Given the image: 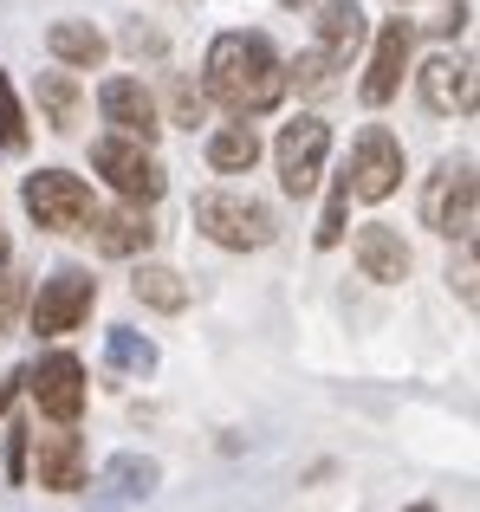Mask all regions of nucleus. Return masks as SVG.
<instances>
[{
  "instance_id": "obj_22",
  "label": "nucleus",
  "mask_w": 480,
  "mask_h": 512,
  "mask_svg": "<svg viewBox=\"0 0 480 512\" xmlns=\"http://www.w3.org/2000/svg\"><path fill=\"white\" fill-rule=\"evenodd\" d=\"M104 357H111L117 376H150L156 370V344L137 338V331H111V338H104Z\"/></svg>"
},
{
  "instance_id": "obj_9",
  "label": "nucleus",
  "mask_w": 480,
  "mask_h": 512,
  "mask_svg": "<svg viewBox=\"0 0 480 512\" xmlns=\"http://www.w3.org/2000/svg\"><path fill=\"white\" fill-rule=\"evenodd\" d=\"M98 111L117 137H137V143H156L163 117H156V98L143 91V78H104L98 85Z\"/></svg>"
},
{
  "instance_id": "obj_26",
  "label": "nucleus",
  "mask_w": 480,
  "mask_h": 512,
  "mask_svg": "<svg viewBox=\"0 0 480 512\" xmlns=\"http://www.w3.org/2000/svg\"><path fill=\"white\" fill-rule=\"evenodd\" d=\"M448 286L461 292V305H474V299H480V292H474V247H468V240H461V260L448 266Z\"/></svg>"
},
{
  "instance_id": "obj_19",
  "label": "nucleus",
  "mask_w": 480,
  "mask_h": 512,
  "mask_svg": "<svg viewBox=\"0 0 480 512\" xmlns=\"http://www.w3.org/2000/svg\"><path fill=\"white\" fill-rule=\"evenodd\" d=\"M208 163H215L221 175H240V169L260 163V137H253L247 117H234V124H221L215 137H208Z\"/></svg>"
},
{
  "instance_id": "obj_8",
  "label": "nucleus",
  "mask_w": 480,
  "mask_h": 512,
  "mask_svg": "<svg viewBox=\"0 0 480 512\" xmlns=\"http://www.w3.org/2000/svg\"><path fill=\"white\" fill-rule=\"evenodd\" d=\"M325 156H331V130L318 117H299V124L279 130V188L286 195H312L318 175H325Z\"/></svg>"
},
{
  "instance_id": "obj_2",
  "label": "nucleus",
  "mask_w": 480,
  "mask_h": 512,
  "mask_svg": "<svg viewBox=\"0 0 480 512\" xmlns=\"http://www.w3.org/2000/svg\"><path fill=\"white\" fill-rule=\"evenodd\" d=\"M195 227L228 253H260L266 240L279 234L273 208H266L260 195H240V188H202V195H195Z\"/></svg>"
},
{
  "instance_id": "obj_20",
  "label": "nucleus",
  "mask_w": 480,
  "mask_h": 512,
  "mask_svg": "<svg viewBox=\"0 0 480 512\" xmlns=\"http://www.w3.org/2000/svg\"><path fill=\"white\" fill-rule=\"evenodd\" d=\"M39 111H46V124L59 130V137H72V130H78V111H85L78 78L72 72H39Z\"/></svg>"
},
{
  "instance_id": "obj_17",
  "label": "nucleus",
  "mask_w": 480,
  "mask_h": 512,
  "mask_svg": "<svg viewBox=\"0 0 480 512\" xmlns=\"http://www.w3.org/2000/svg\"><path fill=\"white\" fill-rule=\"evenodd\" d=\"M312 46L325 52V59L351 65V52L364 46V7H357V0H325L318 20H312Z\"/></svg>"
},
{
  "instance_id": "obj_15",
  "label": "nucleus",
  "mask_w": 480,
  "mask_h": 512,
  "mask_svg": "<svg viewBox=\"0 0 480 512\" xmlns=\"http://www.w3.org/2000/svg\"><path fill=\"white\" fill-rule=\"evenodd\" d=\"M351 253H357V266H364V279H377V286L409 279V247H403V234H396V227H383V221L357 227Z\"/></svg>"
},
{
  "instance_id": "obj_23",
  "label": "nucleus",
  "mask_w": 480,
  "mask_h": 512,
  "mask_svg": "<svg viewBox=\"0 0 480 512\" xmlns=\"http://www.w3.org/2000/svg\"><path fill=\"white\" fill-rule=\"evenodd\" d=\"M286 85H299L305 98H325V91L338 85V59H325L318 46H312V52H299V65L286 72Z\"/></svg>"
},
{
  "instance_id": "obj_1",
  "label": "nucleus",
  "mask_w": 480,
  "mask_h": 512,
  "mask_svg": "<svg viewBox=\"0 0 480 512\" xmlns=\"http://www.w3.org/2000/svg\"><path fill=\"white\" fill-rule=\"evenodd\" d=\"M208 98L228 117H266L286 98V65L266 33H221L208 46Z\"/></svg>"
},
{
  "instance_id": "obj_11",
  "label": "nucleus",
  "mask_w": 480,
  "mask_h": 512,
  "mask_svg": "<svg viewBox=\"0 0 480 512\" xmlns=\"http://www.w3.org/2000/svg\"><path fill=\"white\" fill-rule=\"evenodd\" d=\"M409 46H416V26L409 20H390L370 46V72H364V104H390L403 91V72H409Z\"/></svg>"
},
{
  "instance_id": "obj_25",
  "label": "nucleus",
  "mask_w": 480,
  "mask_h": 512,
  "mask_svg": "<svg viewBox=\"0 0 480 512\" xmlns=\"http://www.w3.org/2000/svg\"><path fill=\"white\" fill-rule=\"evenodd\" d=\"M344 208H351V188H331V201H325V221H318V247H338L344 240Z\"/></svg>"
},
{
  "instance_id": "obj_16",
  "label": "nucleus",
  "mask_w": 480,
  "mask_h": 512,
  "mask_svg": "<svg viewBox=\"0 0 480 512\" xmlns=\"http://www.w3.org/2000/svg\"><path fill=\"white\" fill-rule=\"evenodd\" d=\"M39 487H52V493L85 487V441L72 435V422H59L52 435H39Z\"/></svg>"
},
{
  "instance_id": "obj_13",
  "label": "nucleus",
  "mask_w": 480,
  "mask_h": 512,
  "mask_svg": "<svg viewBox=\"0 0 480 512\" xmlns=\"http://www.w3.org/2000/svg\"><path fill=\"white\" fill-rule=\"evenodd\" d=\"M156 480H163V474H156L150 454H117V461L91 480V506H137V500L156 493Z\"/></svg>"
},
{
  "instance_id": "obj_3",
  "label": "nucleus",
  "mask_w": 480,
  "mask_h": 512,
  "mask_svg": "<svg viewBox=\"0 0 480 512\" xmlns=\"http://www.w3.org/2000/svg\"><path fill=\"white\" fill-rule=\"evenodd\" d=\"M474 201H480L474 156H448L422 188V227H435L448 240H474Z\"/></svg>"
},
{
  "instance_id": "obj_27",
  "label": "nucleus",
  "mask_w": 480,
  "mask_h": 512,
  "mask_svg": "<svg viewBox=\"0 0 480 512\" xmlns=\"http://www.w3.org/2000/svg\"><path fill=\"white\" fill-rule=\"evenodd\" d=\"M26 441H33L26 428H7V487H20V480H26Z\"/></svg>"
},
{
  "instance_id": "obj_30",
  "label": "nucleus",
  "mask_w": 480,
  "mask_h": 512,
  "mask_svg": "<svg viewBox=\"0 0 480 512\" xmlns=\"http://www.w3.org/2000/svg\"><path fill=\"white\" fill-rule=\"evenodd\" d=\"M416 512H435V506H416Z\"/></svg>"
},
{
  "instance_id": "obj_12",
  "label": "nucleus",
  "mask_w": 480,
  "mask_h": 512,
  "mask_svg": "<svg viewBox=\"0 0 480 512\" xmlns=\"http://www.w3.org/2000/svg\"><path fill=\"white\" fill-rule=\"evenodd\" d=\"M422 104H429L435 117H455V111L474 117V65L435 52V59L422 65Z\"/></svg>"
},
{
  "instance_id": "obj_29",
  "label": "nucleus",
  "mask_w": 480,
  "mask_h": 512,
  "mask_svg": "<svg viewBox=\"0 0 480 512\" xmlns=\"http://www.w3.org/2000/svg\"><path fill=\"white\" fill-rule=\"evenodd\" d=\"M286 7H305V0H286Z\"/></svg>"
},
{
  "instance_id": "obj_5",
  "label": "nucleus",
  "mask_w": 480,
  "mask_h": 512,
  "mask_svg": "<svg viewBox=\"0 0 480 512\" xmlns=\"http://www.w3.org/2000/svg\"><path fill=\"white\" fill-rule=\"evenodd\" d=\"M20 201H26V214H33L39 227H52V234H78V227L91 221V188H85V175H65V169H33L26 175V188H20Z\"/></svg>"
},
{
  "instance_id": "obj_7",
  "label": "nucleus",
  "mask_w": 480,
  "mask_h": 512,
  "mask_svg": "<svg viewBox=\"0 0 480 512\" xmlns=\"http://www.w3.org/2000/svg\"><path fill=\"white\" fill-rule=\"evenodd\" d=\"M396 182H403V143H396L383 124H370L364 137H357V150H351L344 188H351L357 201H383V195H396Z\"/></svg>"
},
{
  "instance_id": "obj_18",
  "label": "nucleus",
  "mask_w": 480,
  "mask_h": 512,
  "mask_svg": "<svg viewBox=\"0 0 480 512\" xmlns=\"http://www.w3.org/2000/svg\"><path fill=\"white\" fill-rule=\"evenodd\" d=\"M46 52L59 65H72V72H91V65H104V33L98 26H85V20H59V26H46Z\"/></svg>"
},
{
  "instance_id": "obj_28",
  "label": "nucleus",
  "mask_w": 480,
  "mask_h": 512,
  "mask_svg": "<svg viewBox=\"0 0 480 512\" xmlns=\"http://www.w3.org/2000/svg\"><path fill=\"white\" fill-rule=\"evenodd\" d=\"M176 111H182V117H202V98H195L189 85H176Z\"/></svg>"
},
{
  "instance_id": "obj_6",
  "label": "nucleus",
  "mask_w": 480,
  "mask_h": 512,
  "mask_svg": "<svg viewBox=\"0 0 480 512\" xmlns=\"http://www.w3.org/2000/svg\"><path fill=\"white\" fill-rule=\"evenodd\" d=\"M91 299H98V279H91L85 266H59V273L33 292V331H46V338L78 331L85 312H91Z\"/></svg>"
},
{
  "instance_id": "obj_14",
  "label": "nucleus",
  "mask_w": 480,
  "mask_h": 512,
  "mask_svg": "<svg viewBox=\"0 0 480 512\" xmlns=\"http://www.w3.org/2000/svg\"><path fill=\"white\" fill-rule=\"evenodd\" d=\"M85 234H91V247L98 253H143L156 240V227H150V214L130 201V208H91V221H85Z\"/></svg>"
},
{
  "instance_id": "obj_21",
  "label": "nucleus",
  "mask_w": 480,
  "mask_h": 512,
  "mask_svg": "<svg viewBox=\"0 0 480 512\" xmlns=\"http://www.w3.org/2000/svg\"><path fill=\"white\" fill-rule=\"evenodd\" d=\"M130 292H137V305H150V312H182V305H189V286H182V273H169V266H137Z\"/></svg>"
},
{
  "instance_id": "obj_4",
  "label": "nucleus",
  "mask_w": 480,
  "mask_h": 512,
  "mask_svg": "<svg viewBox=\"0 0 480 512\" xmlns=\"http://www.w3.org/2000/svg\"><path fill=\"white\" fill-rule=\"evenodd\" d=\"M91 169H98V175H104V182H111L124 201H137V208H150V201L163 195V182H169V175H163V163L150 156V143H137V137H117V130H111V137H98V143H91Z\"/></svg>"
},
{
  "instance_id": "obj_24",
  "label": "nucleus",
  "mask_w": 480,
  "mask_h": 512,
  "mask_svg": "<svg viewBox=\"0 0 480 512\" xmlns=\"http://www.w3.org/2000/svg\"><path fill=\"white\" fill-rule=\"evenodd\" d=\"M0 150H13V156L26 150V111H20V98H13L7 72H0Z\"/></svg>"
},
{
  "instance_id": "obj_10",
  "label": "nucleus",
  "mask_w": 480,
  "mask_h": 512,
  "mask_svg": "<svg viewBox=\"0 0 480 512\" xmlns=\"http://www.w3.org/2000/svg\"><path fill=\"white\" fill-rule=\"evenodd\" d=\"M33 402L39 415H52V422H78V409H85V363L72 357V350H59V357H46L33 376Z\"/></svg>"
}]
</instances>
